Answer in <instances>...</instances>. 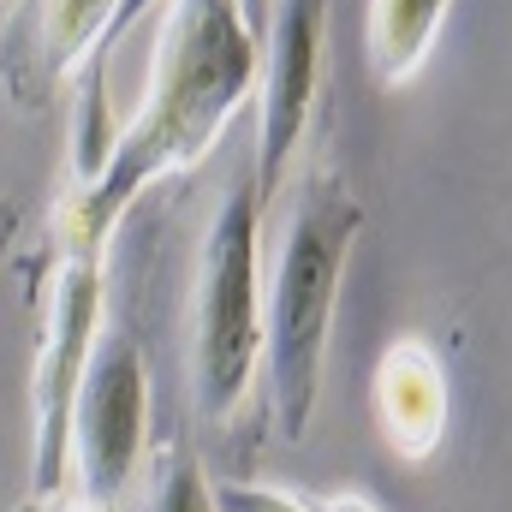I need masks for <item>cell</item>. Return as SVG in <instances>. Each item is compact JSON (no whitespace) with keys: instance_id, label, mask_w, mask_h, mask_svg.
Instances as JSON below:
<instances>
[{"instance_id":"6da1fadb","label":"cell","mask_w":512,"mask_h":512,"mask_svg":"<svg viewBox=\"0 0 512 512\" xmlns=\"http://www.w3.org/2000/svg\"><path fill=\"white\" fill-rule=\"evenodd\" d=\"M256 90V36L233 0H173L155 36L149 90L126 131H114L108 161L72 185L60 203L66 256H102L126 209L167 173H185Z\"/></svg>"},{"instance_id":"7a4b0ae2","label":"cell","mask_w":512,"mask_h":512,"mask_svg":"<svg viewBox=\"0 0 512 512\" xmlns=\"http://www.w3.org/2000/svg\"><path fill=\"white\" fill-rule=\"evenodd\" d=\"M358 239H364V197L346 185V173L328 167L310 173L304 191L292 197L274 286L262 304V387H268L274 429L286 441H304L316 423L334 310Z\"/></svg>"},{"instance_id":"3957f363","label":"cell","mask_w":512,"mask_h":512,"mask_svg":"<svg viewBox=\"0 0 512 512\" xmlns=\"http://www.w3.org/2000/svg\"><path fill=\"white\" fill-rule=\"evenodd\" d=\"M262 382V191L239 173L203 233L191 286V405L227 423Z\"/></svg>"},{"instance_id":"277c9868","label":"cell","mask_w":512,"mask_h":512,"mask_svg":"<svg viewBox=\"0 0 512 512\" xmlns=\"http://www.w3.org/2000/svg\"><path fill=\"white\" fill-rule=\"evenodd\" d=\"M102 292V256L60 262L42 352L30 364V495H66L72 483V405L102 340Z\"/></svg>"},{"instance_id":"5b68a950","label":"cell","mask_w":512,"mask_h":512,"mask_svg":"<svg viewBox=\"0 0 512 512\" xmlns=\"http://www.w3.org/2000/svg\"><path fill=\"white\" fill-rule=\"evenodd\" d=\"M149 447V364L131 334H102L72 405V483L66 495L120 512Z\"/></svg>"},{"instance_id":"8992f818","label":"cell","mask_w":512,"mask_h":512,"mask_svg":"<svg viewBox=\"0 0 512 512\" xmlns=\"http://www.w3.org/2000/svg\"><path fill=\"white\" fill-rule=\"evenodd\" d=\"M328 54V0H274L268 30L256 36V155L251 179L262 197L286 179L322 90Z\"/></svg>"},{"instance_id":"52a82bcc","label":"cell","mask_w":512,"mask_h":512,"mask_svg":"<svg viewBox=\"0 0 512 512\" xmlns=\"http://www.w3.org/2000/svg\"><path fill=\"white\" fill-rule=\"evenodd\" d=\"M120 0H30V12L12 24L6 42V96L18 108H48V96L102 54L108 30H114Z\"/></svg>"},{"instance_id":"ba28073f","label":"cell","mask_w":512,"mask_h":512,"mask_svg":"<svg viewBox=\"0 0 512 512\" xmlns=\"http://www.w3.org/2000/svg\"><path fill=\"white\" fill-rule=\"evenodd\" d=\"M376 429L405 465H429L447 441V370L429 340H393L370 376Z\"/></svg>"},{"instance_id":"9c48e42d","label":"cell","mask_w":512,"mask_h":512,"mask_svg":"<svg viewBox=\"0 0 512 512\" xmlns=\"http://www.w3.org/2000/svg\"><path fill=\"white\" fill-rule=\"evenodd\" d=\"M447 12H453V0H370L364 60H370V78L382 90H399V84L417 78V66L429 60Z\"/></svg>"},{"instance_id":"30bf717a","label":"cell","mask_w":512,"mask_h":512,"mask_svg":"<svg viewBox=\"0 0 512 512\" xmlns=\"http://www.w3.org/2000/svg\"><path fill=\"white\" fill-rule=\"evenodd\" d=\"M149 512H215V495H209V477H203L197 453L167 447V453L155 459V477H149Z\"/></svg>"},{"instance_id":"8fae6325","label":"cell","mask_w":512,"mask_h":512,"mask_svg":"<svg viewBox=\"0 0 512 512\" xmlns=\"http://www.w3.org/2000/svg\"><path fill=\"white\" fill-rule=\"evenodd\" d=\"M215 512H316V501L292 495V489H274V483H239V477H221L209 483Z\"/></svg>"},{"instance_id":"7c38bea8","label":"cell","mask_w":512,"mask_h":512,"mask_svg":"<svg viewBox=\"0 0 512 512\" xmlns=\"http://www.w3.org/2000/svg\"><path fill=\"white\" fill-rule=\"evenodd\" d=\"M155 6H161V0H120V12H114V30H108V42H102V54H114V42H120L126 30H137V24H143ZM102 54H96V60H102Z\"/></svg>"},{"instance_id":"4fadbf2b","label":"cell","mask_w":512,"mask_h":512,"mask_svg":"<svg viewBox=\"0 0 512 512\" xmlns=\"http://www.w3.org/2000/svg\"><path fill=\"white\" fill-rule=\"evenodd\" d=\"M18 227H24L18 197H0V268H6V256H12V245H18Z\"/></svg>"},{"instance_id":"5bb4252c","label":"cell","mask_w":512,"mask_h":512,"mask_svg":"<svg viewBox=\"0 0 512 512\" xmlns=\"http://www.w3.org/2000/svg\"><path fill=\"white\" fill-rule=\"evenodd\" d=\"M12 512H96V507H84V501H72V495H24Z\"/></svg>"},{"instance_id":"9a60e30c","label":"cell","mask_w":512,"mask_h":512,"mask_svg":"<svg viewBox=\"0 0 512 512\" xmlns=\"http://www.w3.org/2000/svg\"><path fill=\"white\" fill-rule=\"evenodd\" d=\"M316 512H382V507H376L370 495H322Z\"/></svg>"},{"instance_id":"2e32d148","label":"cell","mask_w":512,"mask_h":512,"mask_svg":"<svg viewBox=\"0 0 512 512\" xmlns=\"http://www.w3.org/2000/svg\"><path fill=\"white\" fill-rule=\"evenodd\" d=\"M233 6H239V18L251 24V36H262V30H268V6H274V0H233Z\"/></svg>"}]
</instances>
